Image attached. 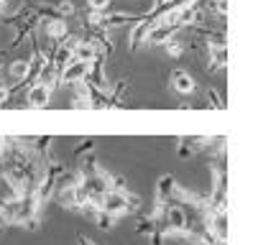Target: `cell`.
Segmentation results:
<instances>
[{"label": "cell", "mask_w": 253, "mask_h": 245, "mask_svg": "<svg viewBox=\"0 0 253 245\" xmlns=\"http://www.w3.org/2000/svg\"><path fill=\"white\" fill-rule=\"evenodd\" d=\"M77 245H97V243H95L92 238H87V235H80V238H77Z\"/></svg>", "instance_id": "cell-8"}, {"label": "cell", "mask_w": 253, "mask_h": 245, "mask_svg": "<svg viewBox=\"0 0 253 245\" xmlns=\"http://www.w3.org/2000/svg\"><path fill=\"white\" fill-rule=\"evenodd\" d=\"M210 10L217 13L220 18H225V13H228V0H212V3H210Z\"/></svg>", "instance_id": "cell-6"}, {"label": "cell", "mask_w": 253, "mask_h": 245, "mask_svg": "<svg viewBox=\"0 0 253 245\" xmlns=\"http://www.w3.org/2000/svg\"><path fill=\"white\" fill-rule=\"evenodd\" d=\"M46 34H49V39H51L54 43L62 41V39H67V36H69L67 18H51V21H46Z\"/></svg>", "instance_id": "cell-4"}, {"label": "cell", "mask_w": 253, "mask_h": 245, "mask_svg": "<svg viewBox=\"0 0 253 245\" xmlns=\"http://www.w3.org/2000/svg\"><path fill=\"white\" fill-rule=\"evenodd\" d=\"M3 8H5V5H3V3H0V10H3Z\"/></svg>", "instance_id": "cell-9"}, {"label": "cell", "mask_w": 253, "mask_h": 245, "mask_svg": "<svg viewBox=\"0 0 253 245\" xmlns=\"http://www.w3.org/2000/svg\"><path fill=\"white\" fill-rule=\"evenodd\" d=\"M87 5H90V10H95V13H105L110 8V0H87Z\"/></svg>", "instance_id": "cell-7"}, {"label": "cell", "mask_w": 253, "mask_h": 245, "mask_svg": "<svg viewBox=\"0 0 253 245\" xmlns=\"http://www.w3.org/2000/svg\"><path fill=\"white\" fill-rule=\"evenodd\" d=\"M171 87L179 92V95H192V92L197 89V82L187 69H174L171 72Z\"/></svg>", "instance_id": "cell-3"}, {"label": "cell", "mask_w": 253, "mask_h": 245, "mask_svg": "<svg viewBox=\"0 0 253 245\" xmlns=\"http://www.w3.org/2000/svg\"><path fill=\"white\" fill-rule=\"evenodd\" d=\"M230 217H217L207 197L184 189L171 174L156 181L154 209L141 217L138 233L151 245L164 240H184L189 245H228Z\"/></svg>", "instance_id": "cell-1"}, {"label": "cell", "mask_w": 253, "mask_h": 245, "mask_svg": "<svg viewBox=\"0 0 253 245\" xmlns=\"http://www.w3.org/2000/svg\"><path fill=\"white\" fill-rule=\"evenodd\" d=\"M54 89L43 87V84H28L26 89V105L28 107H49Z\"/></svg>", "instance_id": "cell-2"}, {"label": "cell", "mask_w": 253, "mask_h": 245, "mask_svg": "<svg viewBox=\"0 0 253 245\" xmlns=\"http://www.w3.org/2000/svg\"><path fill=\"white\" fill-rule=\"evenodd\" d=\"M0 3H3V5H5V0H0Z\"/></svg>", "instance_id": "cell-10"}, {"label": "cell", "mask_w": 253, "mask_h": 245, "mask_svg": "<svg viewBox=\"0 0 253 245\" xmlns=\"http://www.w3.org/2000/svg\"><path fill=\"white\" fill-rule=\"evenodd\" d=\"M54 8H56V15H59V18H67V15L74 13V3H72V0H59Z\"/></svg>", "instance_id": "cell-5"}]
</instances>
